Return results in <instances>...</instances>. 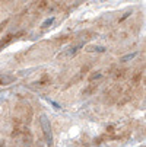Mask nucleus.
<instances>
[{"label":"nucleus","instance_id":"f03ea898","mask_svg":"<svg viewBox=\"0 0 146 147\" xmlns=\"http://www.w3.org/2000/svg\"><path fill=\"white\" fill-rule=\"evenodd\" d=\"M12 82H15V76H12V74H2L0 76V85L2 86L10 85Z\"/></svg>","mask_w":146,"mask_h":147},{"label":"nucleus","instance_id":"f257e3e1","mask_svg":"<svg viewBox=\"0 0 146 147\" xmlns=\"http://www.w3.org/2000/svg\"><path fill=\"white\" fill-rule=\"evenodd\" d=\"M39 124H41V128H43L44 138H45L47 144L51 146V144H53V131H51V125H50V121H48L47 115H41V118H39Z\"/></svg>","mask_w":146,"mask_h":147},{"label":"nucleus","instance_id":"20e7f679","mask_svg":"<svg viewBox=\"0 0 146 147\" xmlns=\"http://www.w3.org/2000/svg\"><path fill=\"white\" fill-rule=\"evenodd\" d=\"M137 55V53H133V54H127V55H124L123 58H121V61L124 63V61H129V60H132V58H134Z\"/></svg>","mask_w":146,"mask_h":147},{"label":"nucleus","instance_id":"423d86ee","mask_svg":"<svg viewBox=\"0 0 146 147\" xmlns=\"http://www.w3.org/2000/svg\"><path fill=\"white\" fill-rule=\"evenodd\" d=\"M10 38H12V36H7V38H5V41H0V48L6 47V45L10 42Z\"/></svg>","mask_w":146,"mask_h":147},{"label":"nucleus","instance_id":"39448f33","mask_svg":"<svg viewBox=\"0 0 146 147\" xmlns=\"http://www.w3.org/2000/svg\"><path fill=\"white\" fill-rule=\"evenodd\" d=\"M53 22H54V16H51L50 19H47V20H45V22L43 24V26H41V28H47V26H50V25H51Z\"/></svg>","mask_w":146,"mask_h":147},{"label":"nucleus","instance_id":"7ed1b4c3","mask_svg":"<svg viewBox=\"0 0 146 147\" xmlns=\"http://www.w3.org/2000/svg\"><path fill=\"white\" fill-rule=\"evenodd\" d=\"M85 50L88 53H104L105 51V47H102V45H88V47H85Z\"/></svg>","mask_w":146,"mask_h":147}]
</instances>
